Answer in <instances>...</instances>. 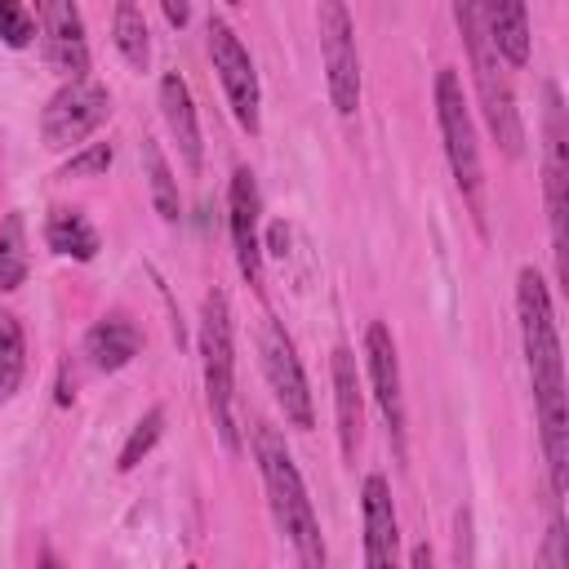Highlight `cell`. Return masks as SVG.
Listing matches in <instances>:
<instances>
[{"label": "cell", "mask_w": 569, "mask_h": 569, "mask_svg": "<svg viewBox=\"0 0 569 569\" xmlns=\"http://www.w3.org/2000/svg\"><path fill=\"white\" fill-rule=\"evenodd\" d=\"M107 164H111V142H93L89 151L62 164V178H93V173H107Z\"/></svg>", "instance_id": "26"}, {"label": "cell", "mask_w": 569, "mask_h": 569, "mask_svg": "<svg viewBox=\"0 0 569 569\" xmlns=\"http://www.w3.org/2000/svg\"><path fill=\"white\" fill-rule=\"evenodd\" d=\"M160 431H164V409L156 405V409H147L138 422H133V431H129V440L120 445V458H116V467L120 471H133L151 449H156V440H160Z\"/></svg>", "instance_id": "24"}, {"label": "cell", "mask_w": 569, "mask_h": 569, "mask_svg": "<svg viewBox=\"0 0 569 569\" xmlns=\"http://www.w3.org/2000/svg\"><path fill=\"white\" fill-rule=\"evenodd\" d=\"M316 27H320V53H325L329 102H333L338 116H356V107H360V53H356V31H351L347 4L320 0Z\"/></svg>", "instance_id": "6"}, {"label": "cell", "mask_w": 569, "mask_h": 569, "mask_svg": "<svg viewBox=\"0 0 569 569\" xmlns=\"http://www.w3.org/2000/svg\"><path fill=\"white\" fill-rule=\"evenodd\" d=\"M36 22L44 36V58L58 76L71 80H89V44H84V18L71 0H44L36 4Z\"/></svg>", "instance_id": "10"}, {"label": "cell", "mask_w": 569, "mask_h": 569, "mask_svg": "<svg viewBox=\"0 0 569 569\" xmlns=\"http://www.w3.org/2000/svg\"><path fill=\"white\" fill-rule=\"evenodd\" d=\"M44 244L53 249V253H62V258H76V262H89V258H98V231H93V222L84 218V213H76V209H53L49 213V222H44Z\"/></svg>", "instance_id": "19"}, {"label": "cell", "mask_w": 569, "mask_h": 569, "mask_svg": "<svg viewBox=\"0 0 569 569\" xmlns=\"http://www.w3.org/2000/svg\"><path fill=\"white\" fill-rule=\"evenodd\" d=\"M436 120H440V138H445V156H449V169H453V182L462 191V200L471 204L480 231H485V204H480V191H485V169H480V142H476V120H471V107L462 98V80L453 67H445L436 76Z\"/></svg>", "instance_id": "5"}, {"label": "cell", "mask_w": 569, "mask_h": 569, "mask_svg": "<svg viewBox=\"0 0 569 569\" xmlns=\"http://www.w3.org/2000/svg\"><path fill=\"white\" fill-rule=\"evenodd\" d=\"M258 351H262V373L276 391V405L284 409V418L307 431L311 427V391H307V373H302V360L293 351V338L280 329V320H262V333H258Z\"/></svg>", "instance_id": "8"}, {"label": "cell", "mask_w": 569, "mask_h": 569, "mask_svg": "<svg viewBox=\"0 0 569 569\" xmlns=\"http://www.w3.org/2000/svg\"><path fill=\"white\" fill-rule=\"evenodd\" d=\"M329 373H333V413H338L342 458H356V449H360V427H365V405H360V378H356V356H351V347H333Z\"/></svg>", "instance_id": "16"}, {"label": "cell", "mask_w": 569, "mask_h": 569, "mask_svg": "<svg viewBox=\"0 0 569 569\" xmlns=\"http://www.w3.org/2000/svg\"><path fill=\"white\" fill-rule=\"evenodd\" d=\"M258 213H262V200H258V182L249 169H236L231 173V187H227V222H231V244H236V262L244 271L249 284L262 280V240H258Z\"/></svg>", "instance_id": "14"}, {"label": "cell", "mask_w": 569, "mask_h": 569, "mask_svg": "<svg viewBox=\"0 0 569 569\" xmlns=\"http://www.w3.org/2000/svg\"><path fill=\"white\" fill-rule=\"evenodd\" d=\"M138 151H142V164H147V182H151L156 213H160L164 222H178V218H182V196H178V178H173L169 160L160 156L156 138H142V142H138Z\"/></svg>", "instance_id": "20"}, {"label": "cell", "mask_w": 569, "mask_h": 569, "mask_svg": "<svg viewBox=\"0 0 569 569\" xmlns=\"http://www.w3.org/2000/svg\"><path fill=\"white\" fill-rule=\"evenodd\" d=\"M40 569H62V565L58 560H40Z\"/></svg>", "instance_id": "32"}, {"label": "cell", "mask_w": 569, "mask_h": 569, "mask_svg": "<svg viewBox=\"0 0 569 569\" xmlns=\"http://www.w3.org/2000/svg\"><path fill=\"white\" fill-rule=\"evenodd\" d=\"M542 182H547V213H551V244H556V271L565 280V107H560V89L547 84V160H542Z\"/></svg>", "instance_id": "13"}, {"label": "cell", "mask_w": 569, "mask_h": 569, "mask_svg": "<svg viewBox=\"0 0 569 569\" xmlns=\"http://www.w3.org/2000/svg\"><path fill=\"white\" fill-rule=\"evenodd\" d=\"M533 569H569V551H565V525H560V520H551V525H547Z\"/></svg>", "instance_id": "27"}, {"label": "cell", "mask_w": 569, "mask_h": 569, "mask_svg": "<svg viewBox=\"0 0 569 569\" xmlns=\"http://www.w3.org/2000/svg\"><path fill=\"white\" fill-rule=\"evenodd\" d=\"M253 458H258V471H262V485H267L271 516H276L280 533L289 538V547L298 556V569H329L316 507H311L302 471H298L293 453L284 449V440L276 436V427L253 422Z\"/></svg>", "instance_id": "2"}, {"label": "cell", "mask_w": 569, "mask_h": 569, "mask_svg": "<svg viewBox=\"0 0 569 569\" xmlns=\"http://www.w3.org/2000/svg\"><path fill=\"white\" fill-rule=\"evenodd\" d=\"M31 36H36V18H31V9L18 4V0H0V40H4L9 49H27Z\"/></svg>", "instance_id": "25"}, {"label": "cell", "mask_w": 569, "mask_h": 569, "mask_svg": "<svg viewBox=\"0 0 569 569\" xmlns=\"http://www.w3.org/2000/svg\"><path fill=\"white\" fill-rule=\"evenodd\" d=\"M284 244H289V231L276 222V227H271V253H280V258H284Z\"/></svg>", "instance_id": "31"}, {"label": "cell", "mask_w": 569, "mask_h": 569, "mask_svg": "<svg viewBox=\"0 0 569 569\" xmlns=\"http://www.w3.org/2000/svg\"><path fill=\"white\" fill-rule=\"evenodd\" d=\"M27 280V231H22V218L9 213L0 222V289H18Z\"/></svg>", "instance_id": "23"}, {"label": "cell", "mask_w": 569, "mask_h": 569, "mask_svg": "<svg viewBox=\"0 0 569 569\" xmlns=\"http://www.w3.org/2000/svg\"><path fill=\"white\" fill-rule=\"evenodd\" d=\"M480 27L493 44L498 58H507L511 67L529 62V9L525 4H476Z\"/></svg>", "instance_id": "18"}, {"label": "cell", "mask_w": 569, "mask_h": 569, "mask_svg": "<svg viewBox=\"0 0 569 569\" xmlns=\"http://www.w3.org/2000/svg\"><path fill=\"white\" fill-rule=\"evenodd\" d=\"M138 347H142V333H138V325H133L129 316H120V311L102 316V320L84 333V356H89V365L102 369V373L124 369V365L138 356Z\"/></svg>", "instance_id": "17"}, {"label": "cell", "mask_w": 569, "mask_h": 569, "mask_svg": "<svg viewBox=\"0 0 569 569\" xmlns=\"http://www.w3.org/2000/svg\"><path fill=\"white\" fill-rule=\"evenodd\" d=\"M453 22L467 40V53H471V76H476V93H480V111L489 120V133L498 138V147L516 160L525 151V124H520V107H516V93H511V80L502 71V58L493 53L485 27H480V13L476 4H453Z\"/></svg>", "instance_id": "3"}, {"label": "cell", "mask_w": 569, "mask_h": 569, "mask_svg": "<svg viewBox=\"0 0 569 569\" xmlns=\"http://www.w3.org/2000/svg\"><path fill=\"white\" fill-rule=\"evenodd\" d=\"M111 31H116V49L124 53V62L133 71H147V62H151V36H147L142 9L129 4V0H120L116 4V18H111Z\"/></svg>", "instance_id": "21"}, {"label": "cell", "mask_w": 569, "mask_h": 569, "mask_svg": "<svg viewBox=\"0 0 569 569\" xmlns=\"http://www.w3.org/2000/svg\"><path fill=\"white\" fill-rule=\"evenodd\" d=\"M360 516H365V569H400V525H396L387 476L378 471L365 476Z\"/></svg>", "instance_id": "12"}, {"label": "cell", "mask_w": 569, "mask_h": 569, "mask_svg": "<svg viewBox=\"0 0 569 569\" xmlns=\"http://www.w3.org/2000/svg\"><path fill=\"white\" fill-rule=\"evenodd\" d=\"M458 569H471V511H458Z\"/></svg>", "instance_id": "28"}, {"label": "cell", "mask_w": 569, "mask_h": 569, "mask_svg": "<svg viewBox=\"0 0 569 569\" xmlns=\"http://www.w3.org/2000/svg\"><path fill=\"white\" fill-rule=\"evenodd\" d=\"M164 18H169L173 27H182V22L191 18V9H187V4H173V0H164Z\"/></svg>", "instance_id": "30"}, {"label": "cell", "mask_w": 569, "mask_h": 569, "mask_svg": "<svg viewBox=\"0 0 569 569\" xmlns=\"http://www.w3.org/2000/svg\"><path fill=\"white\" fill-rule=\"evenodd\" d=\"M27 369V342L13 311H0V400H9Z\"/></svg>", "instance_id": "22"}, {"label": "cell", "mask_w": 569, "mask_h": 569, "mask_svg": "<svg viewBox=\"0 0 569 569\" xmlns=\"http://www.w3.org/2000/svg\"><path fill=\"white\" fill-rule=\"evenodd\" d=\"M409 569H436V556H431L427 542H418V547L409 551Z\"/></svg>", "instance_id": "29"}, {"label": "cell", "mask_w": 569, "mask_h": 569, "mask_svg": "<svg viewBox=\"0 0 569 569\" xmlns=\"http://www.w3.org/2000/svg\"><path fill=\"white\" fill-rule=\"evenodd\" d=\"M365 365H369V382H373V396H378V409L391 427V440H396V453L405 458V391H400V356H396V338L382 320L369 325L365 333Z\"/></svg>", "instance_id": "11"}, {"label": "cell", "mask_w": 569, "mask_h": 569, "mask_svg": "<svg viewBox=\"0 0 569 569\" xmlns=\"http://www.w3.org/2000/svg\"><path fill=\"white\" fill-rule=\"evenodd\" d=\"M107 116H111L107 89L93 84V80H71V84H62V89L49 98V107L40 111V133H44L49 147H71V142H80V138H89Z\"/></svg>", "instance_id": "9"}, {"label": "cell", "mask_w": 569, "mask_h": 569, "mask_svg": "<svg viewBox=\"0 0 569 569\" xmlns=\"http://www.w3.org/2000/svg\"><path fill=\"white\" fill-rule=\"evenodd\" d=\"M200 360H204V396L218 427V440L227 453L240 449L236 422H231V396H236V347H231V307L227 293L213 289L200 302Z\"/></svg>", "instance_id": "4"}, {"label": "cell", "mask_w": 569, "mask_h": 569, "mask_svg": "<svg viewBox=\"0 0 569 569\" xmlns=\"http://www.w3.org/2000/svg\"><path fill=\"white\" fill-rule=\"evenodd\" d=\"M516 316H520V342H525V365H529V382H533L551 493H565V462H569L565 356H560V333H556V316H551V293L533 267H520V276H516Z\"/></svg>", "instance_id": "1"}, {"label": "cell", "mask_w": 569, "mask_h": 569, "mask_svg": "<svg viewBox=\"0 0 569 569\" xmlns=\"http://www.w3.org/2000/svg\"><path fill=\"white\" fill-rule=\"evenodd\" d=\"M160 111H164V124L187 160V169L196 173L204 164V147H200V120H196V102H191V89L178 71H164L160 76Z\"/></svg>", "instance_id": "15"}, {"label": "cell", "mask_w": 569, "mask_h": 569, "mask_svg": "<svg viewBox=\"0 0 569 569\" xmlns=\"http://www.w3.org/2000/svg\"><path fill=\"white\" fill-rule=\"evenodd\" d=\"M209 58H213V71H218V80H222V93H227V102H231L236 124H240L244 133H258V124H262V111H258L262 93H258L253 58H249V49L240 44V36L231 31V22L218 18V13L209 18Z\"/></svg>", "instance_id": "7"}]
</instances>
